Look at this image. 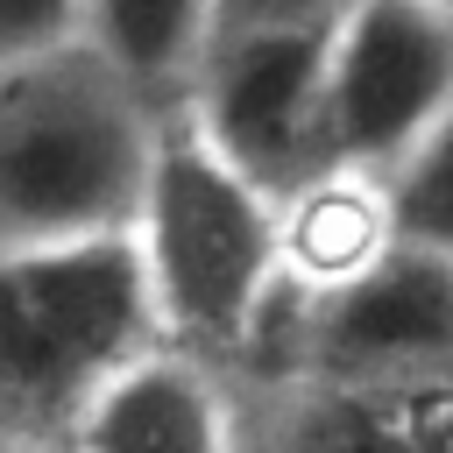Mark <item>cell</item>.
Masks as SVG:
<instances>
[{
    "instance_id": "9c48e42d",
    "label": "cell",
    "mask_w": 453,
    "mask_h": 453,
    "mask_svg": "<svg viewBox=\"0 0 453 453\" xmlns=\"http://www.w3.org/2000/svg\"><path fill=\"white\" fill-rule=\"evenodd\" d=\"M396 241V205L389 177L326 163L283 198V276L297 290H326L354 269H368Z\"/></svg>"
},
{
    "instance_id": "ba28073f",
    "label": "cell",
    "mask_w": 453,
    "mask_h": 453,
    "mask_svg": "<svg viewBox=\"0 0 453 453\" xmlns=\"http://www.w3.org/2000/svg\"><path fill=\"white\" fill-rule=\"evenodd\" d=\"M71 453H241V403L226 368L149 347L134 354L64 432Z\"/></svg>"
},
{
    "instance_id": "9a60e30c",
    "label": "cell",
    "mask_w": 453,
    "mask_h": 453,
    "mask_svg": "<svg viewBox=\"0 0 453 453\" xmlns=\"http://www.w3.org/2000/svg\"><path fill=\"white\" fill-rule=\"evenodd\" d=\"M0 453H7V439H0Z\"/></svg>"
},
{
    "instance_id": "277c9868",
    "label": "cell",
    "mask_w": 453,
    "mask_h": 453,
    "mask_svg": "<svg viewBox=\"0 0 453 453\" xmlns=\"http://www.w3.org/2000/svg\"><path fill=\"white\" fill-rule=\"evenodd\" d=\"M262 354L276 361V375H311L347 389L453 382V255L396 234L368 269L326 290L283 283L248 361Z\"/></svg>"
},
{
    "instance_id": "2e32d148",
    "label": "cell",
    "mask_w": 453,
    "mask_h": 453,
    "mask_svg": "<svg viewBox=\"0 0 453 453\" xmlns=\"http://www.w3.org/2000/svg\"><path fill=\"white\" fill-rule=\"evenodd\" d=\"M446 7H453V0H446Z\"/></svg>"
},
{
    "instance_id": "7a4b0ae2",
    "label": "cell",
    "mask_w": 453,
    "mask_h": 453,
    "mask_svg": "<svg viewBox=\"0 0 453 453\" xmlns=\"http://www.w3.org/2000/svg\"><path fill=\"white\" fill-rule=\"evenodd\" d=\"M163 99L92 42L0 64V248L134 226Z\"/></svg>"
},
{
    "instance_id": "8fae6325",
    "label": "cell",
    "mask_w": 453,
    "mask_h": 453,
    "mask_svg": "<svg viewBox=\"0 0 453 453\" xmlns=\"http://www.w3.org/2000/svg\"><path fill=\"white\" fill-rule=\"evenodd\" d=\"M389 205H396V234L453 255V113L389 170Z\"/></svg>"
},
{
    "instance_id": "4fadbf2b",
    "label": "cell",
    "mask_w": 453,
    "mask_h": 453,
    "mask_svg": "<svg viewBox=\"0 0 453 453\" xmlns=\"http://www.w3.org/2000/svg\"><path fill=\"white\" fill-rule=\"evenodd\" d=\"M340 7L347 0H219V28H248V21H333Z\"/></svg>"
},
{
    "instance_id": "3957f363",
    "label": "cell",
    "mask_w": 453,
    "mask_h": 453,
    "mask_svg": "<svg viewBox=\"0 0 453 453\" xmlns=\"http://www.w3.org/2000/svg\"><path fill=\"white\" fill-rule=\"evenodd\" d=\"M149 347L163 333L127 226L0 248V439H64Z\"/></svg>"
},
{
    "instance_id": "5b68a950",
    "label": "cell",
    "mask_w": 453,
    "mask_h": 453,
    "mask_svg": "<svg viewBox=\"0 0 453 453\" xmlns=\"http://www.w3.org/2000/svg\"><path fill=\"white\" fill-rule=\"evenodd\" d=\"M453 113V7L347 0L326 28V156L389 177Z\"/></svg>"
},
{
    "instance_id": "30bf717a",
    "label": "cell",
    "mask_w": 453,
    "mask_h": 453,
    "mask_svg": "<svg viewBox=\"0 0 453 453\" xmlns=\"http://www.w3.org/2000/svg\"><path fill=\"white\" fill-rule=\"evenodd\" d=\"M212 28H219V0H85V42L113 57L163 106L184 99Z\"/></svg>"
},
{
    "instance_id": "8992f818",
    "label": "cell",
    "mask_w": 453,
    "mask_h": 453,
    "mask_svg": "<svg viewBox=\"0 0 453 453\" xmlns=\"http://www.w3.org/2000/svg\"><path fill=\"white\" fill-rule=\"evenodd\" d=\"M326 28L333 21H248L219 28L184 85L191 120L276 198L319 177L326 156Z\"/></svg>"
},
{
    "instance_id": "7c38bea8",
    "label": "cell",
    "mask_w": 453,
    "mask_h": 453,
    "mask_svg": "<svg viewBox=\"0 0 453 453\" xmlns=\"http://www.w3.org/2000/svg\"><path fill=\"white\" fill-rule=\"evenodd\" d=\"M85 42V0H0V64Z\"/></svg>"
},
{
    "instance_id": "6da1fadb",
    "label": "cell",
    "mask_w": 453,
    "mask_h": 453,
    "mask_svg": "<svg viewBox=\"0 0 453 453\" xmlns=\"http://www.w3.org/2000/svg\"><path fill=\"white\" fill-rule=\"evenodd\" d=\"M134 255L149 276L163 347L241 368L283 297V198L255 184L184 99L163 106L149 184L134 205Z\"/></svg>"
},
{
    "instance_id": "52a82bcc",
    "label": "cell",
    "mask_w": 453,
    "mask_h": 453,
    "mask_svg": "<svg viewBox=\"0 0 453 453\" xmlns=\"http://www.w3.org/2000/svg\"><path fill=\"white\" fill-rule=\"evenodd\" d=\"M269 403L241 396V453H453V382L347 389L311 375H269Z\"/></svg>"
},
{
    "instance_id": "5bb4252c",
    "label": "cell",
    "mask_w": 453,
    "mask_h": 453,
    "mask_svg": "<svg viewBox=\"0 0 453 453\" xmlns=\"http://www.w3.org/2000/svg\"><path fill=\"white\" fill-rule=\"evenodd\" d=\"M7 453H71V439H7Z\"/></svg>"
}]
</instances>
